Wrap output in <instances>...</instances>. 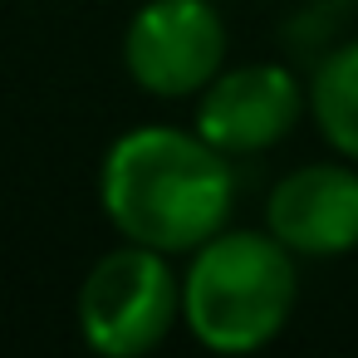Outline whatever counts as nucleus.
<instances>
[{
  "label": "nucleus",
  "instance_id": "nucleus-1",
  "mask_svg": "<svg viewBox=\"0 0 358 358\" xmlns=\"http://www.w3.org/2000/svg\"><path fill=\"white\" fill-rule=\"evenodd\" d=\"M99 201L123 241L187 255L211 241L236 201V172L196 128H133L103 152Z\"/></svg>",
  "mask_w": 358,
  "mask_h": 358
},
{
  "label": "nucleus",
  "instance_id": "nucleus-2",
  "mask_svg": "<svg viewBox=\"0 0 358 358\" xmlns=\"http://www.w3.org/2000/svg\"><path fill=\"white\" fill-rule=\"evenodd\" d=\"M294 294V250H285L270 231L221 226L192 250V270L182 280V324L211 353H255L289 324Z\"/></svg>",
  "mask_w": 358,
  "mask_h": 358
},
{
  "label": "nucleus",
  "instance_id": "nucleus-3",
  "mask_svg": "<svg viewBox=\"0 0 358 358\" xmlns=\"http://www.w3.org/2000/svg\"><path fill=\"white\" fill-rule=\"evenodd\" d=\"M182 319V280L167 255L138 241L99 255V265L79 285V329L84 343L103 358L152 353L172 324Z\"/></svg>",
  "mask_w": 358,
  "mask_h": 358
},
{
  "label": "nucleus",
  "instance_id": "nucleus-4",
  "mask_svg": "<svg viewBox=\"0 0 358 358\" xmlns=\"http://www.w3.org/2000/svg\"><path fill=\"white\" fill-rule=\"evenodd\" d=\"M226 59V25L211 0H148L123 35V64L152 99L201 94Z\"/></svg>",
  "mask_w": 358,
  "mask_h": 358
},
{
  "label": "nucleus",
  "instance_id": "nucleus-5",
  "mask_svg": "<svg viewBox=\"0 0 358 358\" xmlns=\"http://www.w3.org/2000/svg\"><path fill=\"white\" fill-rule=\"evenodd\" d=\"M299 113H304V89L289 69L241 64V69L216 74L201 89L196 133L226 157H245V152H265L280 138H289Z\"/></svg>",
  "mask_w": 358,
  "mask_h": 358
},
{
  "label": "nucleus",
  "instance_id": "nucleus-6",
  "mask_svg": "<svg viewBox=\"0 0 358 358\" xmlns=\"http://www.w3.org/2000/svg\"><path fill=\"white\" fill-rule=\"evenodd\" d=\"M265 231L294 255H348L358 250V167L304 162L270 187Z\"/></svg>",
  "mask_w": 358,
  "mask_h": 358
},
{
  "label": "nucleus",
  "instance_id": "nucleus-7",
  "mask_svg": "<svg viewBox=\"0 0 358 358\" xmlns=\"http://www.w3.org/2000/svg\"><path fill=\"white\" fill-rule=\"evenodd\" d=\"M309 108L329 148L358 162V40L338 45L309 79Z\"/></svg>",
  "mask_w": 358,
  "mask_h": 358
}]
</instances>
